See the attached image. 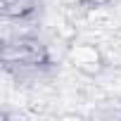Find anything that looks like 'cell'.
I'll list each match as a JSON object with an SVG mask.
<instances>
[{
  "label": "cell",
  "mask_w": 121,
  "mask_h": 121,
  "mask_svg": "<svg viewBox=\"0 0 121 121\" xmlns=\"http://www.w3.org/2000/svg\"><path fill=\"white\" fill-rule=\"evenodd\" d=\"M3 62L7 69H43L50 64V52L48 48L31 36H19L14 40H5L3 45Z\"/></svg>",
  "instance_id": "1"
},
{
  "label": "cell",
  "mask_w": 121,
  "mask_h": 121,
  "mask_svg": "<svg viewBox=\"0 0 121 121\" xmlns=\"http://www.w3.org/2000/svg\"><path fill=\"white\" fill-rule=\"evenodd\" d=\"M40 3L38 0H5V17L7 19H19V22H29L38 14Z\"/></svg>",
  "instance_id": "2"
}]
</instances>
